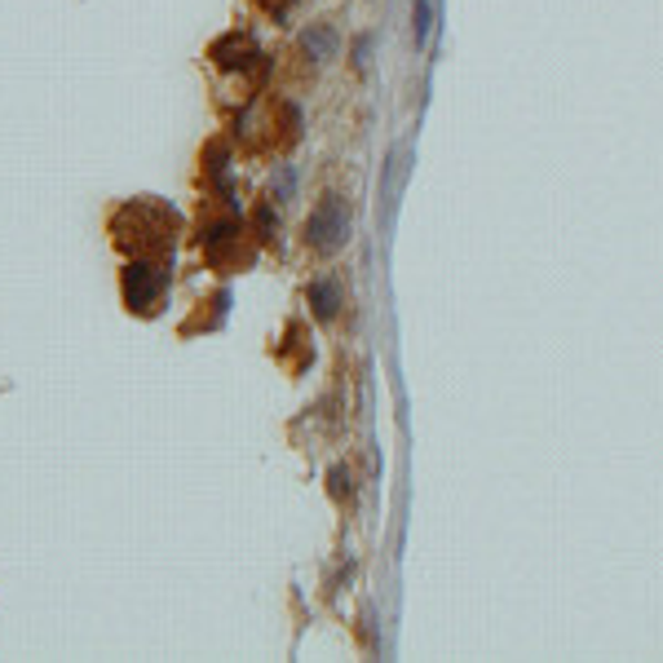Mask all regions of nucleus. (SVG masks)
<instances>
[{
    "label": "nucleus",
    "mask_w": 663,
    "mask_h": 663,
    "mask_svg": "<svg viewBox=\"0 0 663 663\" xmlns=\"http://www.w3.org/2000/svg\"><path fill=\"white\" fill-rule=\"evenodd\" d=\"M302 49H306V58L328 62V58H336V49H340V35H336V27H328V22H315V27L302 35Z\"/></svg>",
    "instance_id": "obj_6"
},
{
    "label": "nucleus",
    "mask_w": 663,
    "mask_h": 663,
    "mask_svg": "<svg viewBox=\"0 0 663 663\" xmlns=\"http://www.w3.org/2000/svg\"><path fill=\"white\" fill-rule=\"evenodd\" d=\"M239 239H244L239 222H213V226L200 235L208 262L222 266V271H226V266H248V262H253V253H239Z\"/></svg>",
    "instance_id": "obj_4"
},
{
    "label": "nucleus",
    "mask_w": 663,
    "mask_h": 663,
    "mask_svg": "<svg viewBox=\"0 0 663 663\" xmlns=\"http://www.w3.org/2000/svg\"><path fill=\"white\" fill-rule=\"evenodd\" d=\"M111 235H115V248L133 253L137 262H164L173 253L177 213L164 208V204H155V200H133V204L115 208Z\"/></svg>",
    "instance_id": "obj_1"
},
{
    "label": "nucleus",
    "mask_w": 663,
    "mask_h": 663,
    "mask_svg": "<svg viewBox=\"0 0 663 663\" xmlns=\"http://www.w3.org/2000/svg\"><path fill=\"white\" fill-rule=\"evenodd\" d=\"M271 191H275V200H293V195H297V169H293V164H275Z\"/></svg>",
    "instance_id": "obj_8"
},
{
    "label": "nucleus",
    "mask_w": 663,
    "mask_h": 663,
    "mask_svg": "<svg viewBox=\"0 0 663 663\" xmlns=\"http://www.w3.org/2000/svg\"><path fill=\"white\" fill-rule=\"evenodd\" d=\"M164 293H169V271L160 262H137L133 257L124 266V302H129V310L155 315L160 302H164Z\"/></svg>",
    "instance_id": "obj_2"
},
{
    "label": "nucleus",
    "mask_w": 663,
    "mask_h": 663,
    "mask_svg": "<svg viewBox=\"0 0 663 663\" xmlns=\"http://www.w3.org/2000/svg\"><path fill=\"white\" fill-rule=\"evenodd\" d=\"M310 306H315V315H319V319H332V315H336V306H340V288L328 284V279L310 284Z\"/></svg>",
    "instance_id": "obj_7"
},
{
    "label": "nucleus",
    "mask_w": 663,
    "mask_h": 663,
    "mask_svg": "<svg viewBox=\"0 0 663 663\" xmlns=\"http://www.w3.org/2000/svg\"><path fill=\"white\" fill-rule=\"evenodd\" d=\"M213 58H217V67H226V71H248V67L262 58V49H257L248 35L231 31V35H222V40L213 44Z\"/></svg>",
    "instance_id": "obj_5"
},
{
    "label": "nucleus",
    "mask_w": 663,
    "mask_h": 663,
    "mask_svg": "<svg viewBox=\"0 0 663 663\" xmlns=\"http://www.w3.org/2000/svg\"><path fill=\"white\" fill-rule=\"evenodd\" d=\"M345 239H349V208L340 195H324L306 222V244L315 253H336V248H345Z\"/></svg>",
    "instance_id": "obj_3"
},
{
    "label": "nucleus",
    "mask_w": 663,
    "mask_h": 663,
    "mask_svg": "<svg viewBox=\"0 0 663 663\" xmlns=\"http://www.w3.org/2000/svg\"><path fill=\"white\" fill-rule=\"evenodd\" d=\"M288 4H293V0H262V9H266V13H275V18H284V9H288Z\"/></svg>",
    "instance_id": "obj_10"
},
{
    "label": "nucleus",
    "mask_w": 663,
    "mask_h": 663,
    "mask_svg": "<svg viewBox=\"0 0 663 663\" xmlns=\"http://www.w3.org/2000/svg\"><path fill=\"white\" fill-rule=\"evenodd\" d=\"M429 35V0H416V44Z\"/></svg>",
    "instance_id": "obj_9"
}]
</instances>
